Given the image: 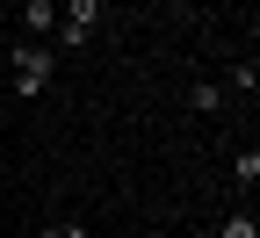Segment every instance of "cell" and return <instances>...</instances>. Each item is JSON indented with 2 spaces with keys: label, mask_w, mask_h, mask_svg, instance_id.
Masks as SVG:
<instances>
[{
  "label": "cell",
  "mask_w": 260,
  "mask_h": 238,
  "mask_svg": "<svg viewBox=\"0 0 260 238\" xmlns=\"http://www.w3.org/2000/svg\"><path fill=\"white\" fill-rule=\"evenodd\" d=\"M102 0H58V29H51V51H87L94 29H102Z\"/></svg>",
  "instance_id": "obj_1"
},
{
  "label": "cell",
  "mask_w": 260,
  "mask_h": 238,
  "mask_svg": "<svg viewBox=\"0 0 260 238\" xmlns=\"http://www.w3.org/2000/svg\"><path fill=\"white\" fill-rule=\"evenodd\" d=\"M58 80V51L51 44H15V101H37Z\"/></svg>",
  "instance_id": "obj_2"
},
{
  "label": "cell",
  "mask_w": 260,
  "mask_h": 238,
  "mask_svg": "<svg viewBox=\"0 0 260 238\" xmlns=\"http://www.w3.org/2000/svg\"><path fill=\"white\" fill-rule=\"evenodd\" d=\"M22 29L29 37H51L58 29V0H22Z\"/></svg>",
  "instance_id": "obj_3"
},
{
  "label": "cell",
  "mask_w": 260,
  "mask_h": 238,
  "mask_svg": "<svg viewBox=\"0 0 260 238\" xmlns=\"http://www.w3.org/2000/svg\"><path fill=\"white\" fill-rule=\"evenodd\" d=\"M188 109H195V116H224V87H217V80H195V87H188Z\"/></svg>",
  "instance_id": "obj_4"
},
{
  "label": "cell",
  "mask_w": 260,
  "mask_h": 238,
  "mask_svg": "<svg viewBox=\"0 0 260 238\" xmlns=\"http://www.w3.org/2000/svg\"><path fill=\"white\" fill-rule=\"evenodd\" d=\"M232 181H239V188H246V195H253V188H260V152H253V145H246V152H239V159H232Z\"/></svg>",
  "instance_id": "obj_5"
},
{
  "label": "cell",
  "mask_w": 260,
  "mask_h": 238,
  "mask_svg": "<svg viewBox=\"0 0 260 238\" xmlns=\"http://www.w3.org/2000/svg\"><path fill=\"white\" fill-rule=\"evenodd\" d=\"M217 238H260V224H253V210H232L217 224Z\"/></svg>",
  "instance_id": "obj_6"
},
{
  "label": "cell",
  "mask_w": 260,
  "mask_h": 238,
  "mask_svg": "<svg viewBox=\"0 0 260 238\" xmlns=\"http://www.w3.org/2000/svg\"><path fill=\"white\" fill-rule=\"evenodd\" d=\"M253 87H260V73H253V65H232V94H239V101H253Z\"/></svg>",
  "instance_id": "obj_7"
},
{
  "label": "cell",
  "mask_w": 260,
  "mask_h": 238,
  "mask_svg": "<svg viewBox=\"0 0 260 238\" xmlns=\"http://www.w3.org/2000/svg\"><path fill=\"white\" fill-rule=\"evenodd\" d=\"M37 238H73V224H44V231H37Z\"/></svg>",
  "instance_id": "obj_8"
},
{
  "label": "cell",
  "mask_w": 260,
  "mask_h": 238,
  "mask_svg": "<svg viewBox=\"0 0 260 238\" xmlns=\"http://www.w3.org/2000/svg\"><path fill=\"white\" fill-rule=\"evenodd\" d=\"M73 238H94V231H80V224H73Z\"/></svg>",
  "instance_id": "obj_9"
}]
</instances>
